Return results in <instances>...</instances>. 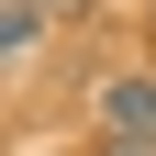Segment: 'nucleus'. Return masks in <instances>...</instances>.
Returning <instances> with one entry per match:
<instances>
[{"mask_svg": "<svg viewBox=\"0 0 156 156\" xmlns=\"http://www.w3.org/2000/svg\"><path fill=\"white\" fill-rule=\"evenodd\" d=\"M101 134H145L156 145V67H112L101 78Z\"/></svg>", "mask_w": 156, "mask_h": 156, "instance_id": "obj_1", "label": "nucleus"}, {"mask_svg": "<svg viewBox=\"0 0 156 156\" xmlns=\"http://www.w3.org/2000/svg\"><path fill=\"white\" fill-rule=\"evenodd\" d=\"M34 34H45V0H0V56H23Z\"/></svg>", "mask_w": 156, "mask_h": 156, "instance_id": "obj_2", "label": "nucleus"}, {"mask_svg": "<svg viewBox=\"0 0 156 156\" xmlns=\"http://www.w3.org/2000/svg\"><path fill=\"white\" fill-rule=\"evenodd\" d=\"M45 11H89V0H45Z\"/></svg>", "mask_w": 156, "mask_h": 156, "instance_id": "obj_4", "label": "nucleus"}, {"mask_svg": "<svg viewBox=\"0 0 156 156\" xmlns=\"http://www.w3.org/2000/svg\"><path fill=\"white\" fill-rule=\"evenodd\" d=\"M101 156H156V145H145V134H101Z\"/></svg>", "mask_w": 156, "mask_h": 156, "instance_id": "obj_3", "label": "nucleus"}]
</instances>
